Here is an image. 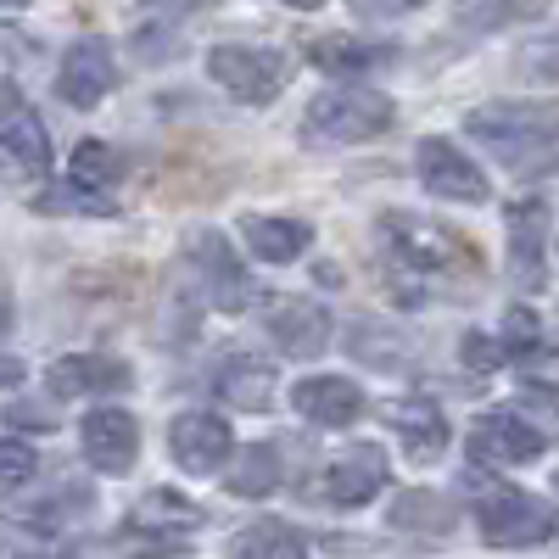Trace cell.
Instances as JSON below:
<instances>
[{
  "instance_id": "obj_1",
  "label": "cell",
  "mask_w": 559,
  "mask_h": 559,
  "mask_svg": "<svg viewBox=\"0 0 559 559\" xmlns=\"http://www.w3.org/2000/svg\"><path fill=\"white\" fill-rule=\"evenodd\" d=\"M471 140L515 179L559 174V102H492L471 112Z\"/></svg>"
},
{
  "instance_id": "obj_2",
  "label": "cell",
  "mask_w": 559,
  "mask_h": 559,
  "mask_svg": "<svg viewBox=\"0 0 559 559\" xmlns=\"http://www.w3.org/2000/svg\"><path fill=\"white\" fill-rule=\"evenodd\" d=\"M392 123H397L392 96H381L369 84H342L308 107L302 140H313V146H364V140H381Z\"/></svg>"
},
{
  "instance_id": "obj_3",
  "label": "cell",
  "mask_w": 559,
  "mask_h": 559,
  "mask_svg": "<svg viewBox=\"0 0 559 559\" xmlns=\"http://www.w3.org/2000/svg\"><path fill=\"white\" fill-rule=\"evenodd\" d=\"M464 492L476 498V526H481V543L492 548H532V543H548L554 537V509L532 492H515L503 481H481L476 471L464 476Z\"/></svg>"
},
{
  "instance_id": "obj_4",
  "label": "cell",
  "mask_w": 559,
  "mask_h": 559,
  "mask_svg": "<svg viewBox=\"0 0 559 559\" xmlns=\"http://www.w3.org/2000/svg\"><path fill=\"white\" fill-rule=\"evenodd\" d=\"M381 241L392 247V258L414 274H476L481 258L476 247L459 236V229L437 224V218H419V213H392L381 218Z\"/></svg>"
},
{
  "instance_id": "obj_5",
  "label": "cell",
  "mask_w": 559,
  "mask_h": 559,
  "mask_svg": "<svg viewBox=\"0 0 559 559\" xmlns=\"http://www.w3.org/2000/svg\"><path fill=\"white\" fill-rule=\"evenodd\" d=\"M207 73L247 107H269L280 90H286V62L274 51H258V45H213Z\"/></svg>"
},
{
  "instance_id": "obj_6",
  "label": "cell",
  "mask_w": 559,
  "mask_h": 559,
  "mask_svg": "<svg viewBox=\"0 0 559 559\" xmlns=\"http://www.w3.org/2000/svg\"><path fill=\"white\" fill-rule=\"evenodd\" d=\"M509 224V280L521 292H543L548 286V202L543 197H515L503 213Z\"/></svg>"
},
{
  "instance_id": "obj_7",
  "label": "cell",
  "mask_w": 559,
  "mask_h": 559,
  "mask_svg": "<svg viewBox=\"0 0 559 559\" xmlns=\"http://www.w3.org/2000/svg\"><path fill=\"white\" fill-rule=\"evenodd\" d=\"M191 269H197V280H202V292H207L213 308L241 313L247 302H258L252 274L236 263V252H229V241L218 236V229H197V236H191Z\"/></svg>"
},
{
  "instance_id": "obj_8",
  "label": "cell",
  "mask_w": 559,
  "mask_h": 559,
  "mask_svg": "<svg viewBox=\"0 0 559 559\" xmlns=\"http://www.w3.org/2000/svg\"><path fill=\"white\" fill-rule=\"evenodd\" d=\"M112 84H118V62H112V45L102 34H84L57 68V96L68 107H79V112L102 107L112 96Z\"/></svg>"
},
{
  "instance_id": "obj_9",
  "label": "cell",
  "mask_w": 559,
  "mask_h": 559,
  "mask_svg": "<svg viewBox=\"0 0 559 559\" xmlns=\"http://www.w3.org/2000/svg\"><path fill=\"white\" fill-rule=\"evenodd\" d=\"M263 331L280 353L319 358L324 347H331V313H324V302H313V297H269Z\"/></svg>"
},
{
  "instance_id": "obj_10",
  "label": "cell",
  "mask_w": 559,
  "mask_h": 559,
  "mask_svg": "<svg viewBox=\"0 0 559 559\" xmlns=\"http://www.w3.org/2000/svg\"><path fill=\"white\" fill-rule=\"evenodd\" d=\"M414 163H419V185H426L431 197H442V202H487V174L464 157L453 140H419V152H414Z\"/></svg>"
},
{
  "instance_id": "obj_11",
  "label": "cell",
  "mask_w": 559,
  "mask_h": 559,
  "mask_svg": "<svg viewBox=\"0 0 559 559\" xmlns=\"http://www.w3.org/2000/svg\"><path fill=\"white\" fill-rule=\"evenodd\" d=\"M168 453L179 471H191V476H213L218 464H229V453H236V437H229V426L218 414H179L174 426H168Z\"/></svg>"
},
{
  "instance_id": "obj_12",
  "label": "cell",
  "mask_w": 559,
  "mask_h": 559,
  "mask_svg": "<svg viewBox=\"0 0 559 559\" xmlns=\"http://www.w3.org/2000/svg\"><path fill=\"white\" fill-rule=\"evenodd\" d=\"M79 448H84V459L96 464V471L123 476L129 464L140 459V426H134V414L129 408H96V414H84Z\"/></svg>"
},
{
  "instance_id": "obj_13",
  "label": "cell",
  "mask_w": 559,
  "mask_h": 559,
  "mask_svg": "<svg viewBox=\"0 0 559 559\" xmlns=\"http://www.w3.org/2000/svg\"><path fill=\"white\" fill-rule=\"evenodd\" d=\"M386 426L397 431V442H403V453H408L414 464H431V459H442V448H448V414H442V403L426 397V392H408V397L386 403Z\"/></svg>"
},
{
  "instance_id": "obj_14",
  "label": "cell",
  "mask_w": 559,
  "mask_h": 559,
  "mask_svg": "<svg viewBox=\"0 0 559 559\" xmlns=\"http://www.w3.org/2000/svg\"><path fill=\"white\" fill-rule=\"evenodd\" d=\"M543 448H548V437L537 426H526L521 414H509V408H487L471 426V453L487 459V464H526Z\"/></svg>"
},
{
  "instance_id": "obj_15",
  "label": "cell",
  "mask_w": 559,
  "mask_h": 559,
  "mask_svg": "<svg viewBox=\"0 0 559 559\" xmlns=\"http://www.w3.org/2000/svg\"><path fill=\"white\" fill-rule=\"evenodd\" d=\"M386 487V453L376 442H358L353 453H342L331 471H324V498H331L336 509H364L376 503Z\"/></svg>"
},
{
  "instance_id": "obj_16",
  "label": "cell",
  "mask_w": 559,
  "mask_h": 559,
  "mask_svg": "<svg viewBox=\"0 0 559 559\" xmlns=\"http://www.w3.org/2000/svg\"><path fill=\"white\" fill-rule=\"evenodd\" d=\"M0 152H7V168L17 179L51 168V134H45L39 118L23 107V90L12 79H7V118H0Z\"/></svg>"
},
{
  "instance_id": "obj_17",
  "label": "cell",
  "mask_w": 559,
  "mask_h": 559,
  "mask_svg": "<svg viewBox=\"0 0 559 559\" xmlns=\"http://www.w3.org/2000/svg\"><path fill=\"white\" fill-rule=\"evenodd\" d=\"M213 392L241 414H263L274 403V364L263 353H229L213 376Z\"/></svg>"
},
{
  "instance_id": "obj_18",
  "label": "cell",
  "mask_w": 559,
  "mask_h": 559,
  "mask_svg": "<svg viewBox=\"0 0 559 559\" xmlns=\"http://www.w3.org/2000/svg\"><path fill=\"white\" fill-rule=\"evenodd\" d=\"M292 408L313 419V426H353L364 414V392L347 376H308L292 386Z\"/></svg>"
},
{
  "instance_id": "obj_19",
  "label": "cell",
  "mask_w": 559,
  "mask_h": 559,
  "mask_svg": "<svg viewBox=\"0 0 559 559\" xmlns=\"http://www.w3.org/2000/svg\"><path fill=\"white\" fill-rule=\"evenodd\" d=\"M57 397H90V392H123L129 386V364L107 358V353H68L51 364V376H45Z\"/></svg>"
},
{
  "instance_id": "obj_20",
  "label": "cell",
  "mask_w": 559,
  "mask_h": 559,
  "mask_svg": "<svg viewBox=\"0 0 559 559\" xmlns=\"http://www.w3.org/2000/svg\"><path fill=\"white\" fill-rule=\"evenodd\" d=\"M207 515H202V503H191V498H179L174 487H157V492H146L134 509H129V532L134 537H185V532H197Z\"/></svg>"
},
{
  "instance_id": "obj_21",
  "label": "cell",
  "mask_w": 559,
  "mask_h": 559,
  "mask_svg": "<svg viewBox=\"0 0 559 559\" xmlns=\"http://www.w3.org/2000/svg\"><path fill=\"white\" fill-rule=\"evenodd\" d=\"M241 236H247V247H252L263 263H297L302 247L313 241V229H308L302 218H247Z\"/></svg>"
},
{
  "instance_id": "obj_22",
  "label": "cell",
  "mask_w": 559,
  "mask_h": 559,
  "mask_svg": "<svg viewBox=\"0 0 559 559\" xmlns=\"http://www.w3.org/2000/svg\"><path fill=\"white\" fill-rule=\"evenodd\" d=\"M313 68L331 73V79H364L369 68H386L392 62V45H358V39H324L313 45Z\"/></svg>"
},
{
  "instance_id": "obj_23",
  "label": "cell",
  "mask_w": 559,
  "mask_h": 559,
  "mask_svg": "<svg viewBox=\"0 0 559 559\" xmlns=\"http://www.w3.org/2000/svg\"><path fill=\"white\" fill-rule=\"evenodd\" d=\"M392 526L426 532V537H448V532H453V503H442V492L408 487V492H397V503H392Z\"/></svg>"
},
{
  "instance_id": "obj_24",
  "label": "cell",
  "mask_w": 559,
  "mask_h": 559,
  "mask_svg": "<svg viewBox=\"0 0 559 559\" xmlns=\"http://www.w3.org/2000/svg\"><path fill=\"white\" fill-rule=\"evenodd\" d=\"M280 487V448L274 442H252L236 453V464H229V492L236 498H269Z\"/></svg>"
},
{
  "instance_id": "obj_25",
  "label": "cell",
  "mask_w": 559,
  "mask_h": 559,
  "mask_svg": "<svg viewBox=\"0 0 559 559\" xmlns=\"http://www.w3.org/2000/svg\"><path fill=\"white\" fill-rule=\"evenodd\" d=\"M68 179L79 185V191L112 202L118 179H123V163H118V152H112V146H102V140H79V152H73V174H68Z\"/></svg>"
},
{
  "instance_id": "obj_26",
  "label": "cell",
  "mask_w": 559,
  "mask_h": 559,
  "mask_svg": "<svg viewBox=\"0 0 559 559\" xmlns=\"http://www.w3.org/2000/svg\"><path fill=\"white\" fill-rule=\"evenodd\" d=\"M459 28H471V34H492L503 23H532L548 12V0H459Z\"/></svg>"
},
{
  "instance_id": "obj_27",
  "label": "cell",
  "mask_w": 559,
  "mask_h": 559,
  "mask_svg": "<svg viewBox=\"0 0 559 559\" xmlns=\"http://www.w3.org/2000/svg\"><path fill=\"white\" fill-rule=\"evenodd\" d=\"M236 554L241 559H302L308 554V537L286 521H258L236 537Z\"/></svg>"
},
{
  "instance_id": "obj_28",
  "label": "cell",
  "mask_w": 559,
  "mask_h": 559,
  "mask_svg": "<svg viewBox=\"0 0 559 559\" xmlns=\"http://www.w3.org/2000/svg\"><path fill=\"white\" fill-rule=\"evenodd\" d=\"M28 481H34V448L17 431H7V437H0V487L23 492Z\"/></svg>"
},
{
  "instance_id": "obj_29",
  "label": "cell",
  "mask_w": 559,
  "mask_h": 559,
  "mask_svg": "<svg viewBox=\"0 0 559 559\" xmlns=\"http://www.w3.org/2000/svg\"><path fill=\"white\" fill-rule=\"evenodd\" d=\"M537 342H548V336H543V319H537L526 302L509 308V319H503V353H509V358H526Z\"/></svg>"
},
{
  "instance_id": "obj_30",
  "label": "cell",
  "mask_w": 559,
  "mask_h": 559,
  "mask_svg": "<svg viewBox=\"0 0 559 559\" xmlns=\"http://www.w3.org/2000/svg\"><path fill=\"white\" fill-rule=\"evenodd\" d=\"M515 369L532 381V386H543V392H559V347L554 342H537L526 358H515Z\"/></svg>"
},
{
  "instance_id": "obj_31",
  "label": "cell",
  "mask_w": 559,
  "mask_h": 559,
  "mask_svg": "<svg viewBox=\"0 0 559 559\" xmlns=\"http://www.w3.org/2000/svg\"><path fill=\"white\" fill-rule=\"evenodd\" d=\"M459 358H464V369H498L509 353H503V336L492 342L487 331H464V347H459Z\"/></svg>"
},
{
  "instance_id": "obj_32",
  "label": "cell",
  "mask_w": 559,
  "mask_h": 559,
  "mask_svg": "<svg viewBox=\"0 0 559 559\" xmlns=\"http://www.w3.org/2000/svg\"><path fill=\"white\" fill-rule=\"evenodd\" d=\"M347 7H353L358 17H403V12H414V7H426V0H347Z\"/></svg>"
},
{
  "instance_id": "obj_33",
  "label": "cell",
  "mask_w": 559,
  "mask_h": 559,
  "mask_svg": "<svg viewBox=\"0 0 559 559\" xmlns=\"http://www.w3.org/2000/svg\"><path fill=\"white\" fill-rule=\"evenodd\" d=\"M286 7H297V12H319L324 0H286Z\"/></svg>"
},
{
  "instance_id": "obj_34",
  "label": "cell",
  "mask_w": 559,
  "mask_h": 559,
  "mask_svg": "<svg viewBox=\"0 0 559 559\" xmlns=\"http://www.w3.org/2000/svg\"><path fill=\"white\" fill-rule=\"evenodd\" d=\"M28 7V0H7V12H23Z\"/></svg>"
},
{
  "instance_id": "obj_35",
  "label": "cell",
  "mask_w": 559,
  "mask_h": 559,
  "mask_svg": "<svg viewBox=\"0 0 559 559\" xmlns=\"http://www.w3.org/2000/svg\"><path fill=\"white\" fill-rule=\"evenodd\" d=\"M554 487H559V476H554Z\"/></svg>"
}]
</instances>
